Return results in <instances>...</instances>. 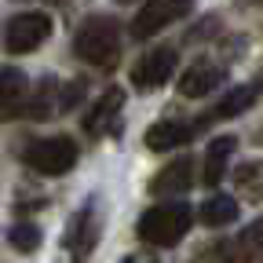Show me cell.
<instances>
[{
	"label": "cell",
	"mask_w": 263,
	"mask_h": 263,
	"mask_svg": "<svg viewBox=\"0 0 263 263\" xmlns=\"http://www.w3.org/2000/svg\"><path fill=\"white\" fill-rule=\"evenodd\" d=\"M176 48H154L146 51L136 66H132V84H136L139 91H157L161 84H168L172 73H176Z\"/></svg>",
	"instance_id": "cell-7"
},
{
	"label": "cell",
	"mask_w": 263,
	"mask_h": 263,
	"mask_svg": "<svg viewBox=\"0 0 263 263\" xmlns=\"http://www.w3.org/2000/svg\"><path fill=\"white\" fill-rule=\"evenodd\" d=\"M190 136H194V124H186L179 117H164V121L146 128V146L150 150H172V146H183Z\"/></svg>",
	"instance_id": "cell-12"
},
{
	"label": "cell",
	"mask_w": 263,
	"mask_h": 263,
	"mask_svg": "<svg viewBox=\"0 0 263 263\" xmlns=\"http://www.w3.org/2000/svg\"><path fill=\"white\" fill-rule=\"evenodd\" d=\"M234 219H238V201L227 197V194H212L209 201L201 205V223L205 227H227Z\"/></svg>",
	"instance_id": "cell-15"
},
{
	"label": "cell",
	"mask_w": 263,
	"mask_h": 263,
	"mask_svg": "<svg viewBox=\"0 0 263 263\" xmlns=\"http://www.w3.org/2000/svg\"><path fill=\"white\" fill-rule=\"evenodd\" d=\"M48 37H51V18L44 11H22L4 29V48L11 55H26V51H37Z\"/></svg>",
	"instance_id": "cell-5"
},
{
	"label": "cell",
	"mask_w": 263,
	"mask_h": 263,
	"mask_svg": "<svg viewBox=\"0 0 263 263\" xmlns=\"http://www.w3.org/2000/svg\"><path fill=\"white\" fill-rule=\"evenodd\" d=\"M256 4H259V8H263V0H256Z\"/></svg>",
	"instance_id": "cell-22"
},
{
	"label": "cell",
	"mask_w": 263,
	"mask_h": 263,
	"mask_svg": "<svg viewBox=\"0 0 263 263\" xmlns=\"http://www.w3.org/2000/svg\"><path fill=\"white\" fill-rule=\"evenodd\" d=\"M216 84H223V66L201 59V62H194V66H186V70H183V77H179V95H186V99H205Z\"/></svg>",
	"instance_id": "cell-11"
},
{
	"label": "cell",
	"mask_w": 263,
	"mask_h": 263,
	"mask_svg": "<svg viewBox=\"0 0 263 263\" xmlns=\"http://www.w3.org/2000/svg\"><path fill=\"white\" fill-rule=\"evenodd\" d=\"M121 4H128V0H121Z\"/></svg>",
	"instance_id": "cell-23"
},
{
	"label": "cell",
	"mask_w": 263,
	"mask_h": 263,
	"mask_svg": "<svg viewBox=\"0 0 263 263\" xmlns=\"http://www.w3.org/2000/svg\"><path fill=\"white\" fill-rule=\"evenodd\" d=\"M234 179H238L241 194H249V197H263V161H249V164H241Z\"/></svg>",
	"instance_id": "cell-18"
},
{
	"label": "cell",
	"mask_w": 263,
	"mask_h": 263,
	"mask_svg": "<svg viewBox=\"0 0 263 263\" xmlns=\"http://www.w3.org/2000/svg\"><path fill=\"white\" fill-rule=\"evenodd\" d=\"M81 150L73 139H66V136H51V139H37V143H29L22 150V161H26V168L33 172H41V176H66L77 164Z\"/></svg>",
	"instance_id": "cell-3"
},
{
	"label": "cell",
	"mask_w": 263,
	"mask_h": 263,
	"mask_svg": "<svg viewBox=\"0 0 263 263\" xmlns=\"http://www.w3.org/2000/svg\"><path fill=\"white\" fill-rule=\"evenodd\" d=\"M190 183H194V157L183 154V157L168 161V164H164V168L150 179V194H157V197H183V194L190 190Z\"/></svg>",
	"instance_id": "cell-10"
},
{
	"label": "cell",
	"mask_w": 263,
	"mask_h": 263,
	"mask_svg": "<svg viewBox=\"0 0 263 263\" xmlns=\"http://www.w3.org/2000/svg\"><path fill=\"white\" fill-rule=\"evenodd\" d=\"M29 103V77L15 66H0V124L18 117Z\"/></svg>",
	"instance_id": "cell-9"
},
{
	"label": "cell",
	"mask_w": 263,
	"mask_h": 263,
	"mask_svg": "<svg viewBox=\"0 0 263 263\" xmlns=\"http://www.w3.org/2000/svg\"><path fill=\"white\" fill-rule=\"evenodd\" d=\"M190 8H194V0H146V4L139 8V15L132 18V37L146 41V37H154V33H161L164 26L186 18Z\"/></svg>",
	"instance_id": "cell-6"
},
{
	"label": "cell",
	"mask_w": 263,
	"mask_h": 263,
	"mask_svg": "<svg viewBox=\"0 0 263 263\" xmlns=\"http://www.w3.org/2000/svg\"><path fill=\"white\" fill-rule=\"evenodd\" d=\"M8 241L18 252H37L41 249V230H37V223H15L8 230Z\"/></svg>",
	"instance_id": "cell-17"
},
{
	"label": "cell",
	"mask_w": 263,
	"mask_h": 263,
	"mask_svg": "<svg viewBox=\"0 0 263 263\" xmlns=\"http://www.w3.org/2000/svg\"><path fill=\"white\" fill-rule=\"evenodd\" d=\"M256 84H259V88H263V70H259V81H256Z\"/></svg>",
	"instance_id": "cell-21"
},
{
	"label": "cell",
	"mask_w": 263,
	"mask_h": 263,
	"mask_svg": "<svg viewBox=\"0 0 263 263\" xmlns=\"http://www.w3.org/2000/svg\"><path fill=\"white\" fill-rule=\"evenodd\" d=\"M190 205L186 201H161L154 209H146L139 216V227H136V234L139 241L146 245H157V249H168L176 241H183V234L190 230Z\"/></svg>",
	"instance_id": "cell-2"
},
{
	"label": "cell",
	"mask_w": 263,
	"mask_h": 263,
	"mask_svg": "<svg viewBox=\"0 0 263 263\" xmlns=\"http://www.w3.org/2000/svg\"><path fill=\"white\" fill-rule=\"evenodd\" d=\"M99 234H103V219H99L95 205L88 201L84 209L73 212V219L66 223V234H62V249L70 256V263H88V256L99 245Z\"/></svg>",
	"instance_id": "cell-4"
},
{
	"label": "cell",
	"mask_w": 263,
	"mask_h": 263,
	"mask_svg": "<svg viewBox=\"0 0 263 263\" xmlns=\"http://www.w3.org/2000/svg\"><path fill=\"white\" fill-rule=\"evenodd\" d=\"M256 103V88H234L230 95H223L219 103L212 106V114L205 117V124H212V121H230V117H238L241 110H249Z\"/></svg>",
	"instance_id": "cell-14"
},
{
	"label": "cell",
	"mask_w": 263,
	"mask_h": 263,
	"mask_svg": "<svg viewBox=\"0 0 263 263\" xmlns=\"http://www.w3.org/2000/svg\"><path fill=\"white\" fill-rule=\"evenodd\" d=\"M121 114H124V91L121 88H106L95 99V106L84 114V132L91 139H103V136H110V132H117Z\"/></svg>",
	"instance_id": "cell-8"
},
{
	"label": "cell",
	"mask_w": 263,
	"mask_h": 263,
	"mask_svg": "<svg viewBox=\"0 0 263 263\" xmlns=\"http://www.w3.org/2000/svg\"><path fill=\"white\" fill-rule=\"evenodd\" d=\"M81 95H84V81H70V84H62L59 88V114L62 110H70L81 103Z\"/></svg>",
	"instance_id": "cell-19"
},
{
	"label": "cell",
	"mask_w": 263,
	"mask_h": 263,
	"mask_svg": "<svg viewBox=\"0 0 263 263\" xmlns=\"http://www.w3.org/2000/svg\"><path fill=\"white\" fill-rule=\"evenodd\" d=\"M73 55L88 66H95V70H110V66H117V55H121V26L106 15L99 18H88L77 37H73Z\"/></svg>",
	"instance_id": "cell-1"
},
{
	"label": "cell",
	"mask_w": 263,
	"mask_h": 263,
	"mask_svg": "<svg viewBox=\"0 0 263 263\" xmlns=\"http://www.w3.org/2000/svg\"><path fill=\"white\" fill-rule=\"evenodd\" d=\"M121 263H157L154 256H146V252H132V256H124Z\"/></svg>",
	"instance_id": "cell-20"
},
{
	"label": "cell",
	"mask_w": 263,
	"mask_h": 263,
	"mask_svg": "<svg viewBox=\"0 0 263 263\" xmlns=\"http://www.w3.org/2000/svg\"><path fill=\"white\" fill-rule=\"evenodd\" d=\"M22 114H29V117H37V121H44V117H55L59 114V84L55 81H41V88H37V95L26 103V110Z\"/></svg>",
	"instance_id": "cell-16"
},
{
	"label": "cell",
	"mask_w": 263,
	"mask_h": 263,
	"mask_svg": "<svg viewBox=\"0 0 263 263\" xmlns=\"http://www.w3.org/2000/svg\"><path fill=\"white\" fill-rule=\"evenodd\" d=\"M234 146H238V139H234V136H219V139H212V143H209V154H205V176H201L209 186H216V183L223 179L227 161H230V154H234Z\"/></svg>",
	"instance_id": "cell-13"
}]
</instances>
